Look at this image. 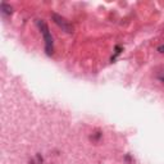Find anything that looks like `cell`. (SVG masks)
I'll return each mask as SVG.
<instances>
[{"label":"cell","instance_id":"obj_1","mask_svg":"<svg viewBox=\"0 0 164 164\" xmlns=\"http://www.w3.org/2000/svg\"><path fill=\"white\" fill-rule=\"evenodd\" d=\"M36 24L40 28L42 36H44V41H45V51L48 55H51L54 51V46H53V37H51V33L49 31L48 24L42 21V19H36Z\"/></svg>","mask_w":164,"mask_h":164},{"label":"cell","instance_id":"obj_2","mask_svg":"<svg viewBox=\"0 0 164 164\" xmlns=\"http://www.w3.org/2000/svg\"><path fill=\"white\" fill-rule=\"evenodd\" d=\"M51 18H53V21L55 22L57 26H59V27L62 28L63 31H65L67 33H72V32H73L72 24L68 22V21L64 18V17L59 15V14H57V13H53V14H51Z\"/></svg>","mask_w":164,"mask_h":164},{"label":"cell","instance_id":"obj_3","mask_svg":"<svg viewBox=\"0 0 164 164\" xmlns=\"http://www.w3.org/2000/svg\"><path fill=\"white\" fill-rule=\"evenodd\" d=\"M2 13L4 14V15H9V14H12V12H13V9H12V6L11 5H8L6 3H2Z\"/></svg>","mask_w":164,"mask_h":164},{"label":"cell","instance_id":"obj_4","mask_svg":"<svg viewBox=\"0 0 164 164\" xmlns=\"http://www.w3.org/2000/svg\"><path fill=\"white\" fill-rule=\"evenodd\" d=\"M155 77H157V80L164 85V67L159 68V69L157 71V73H155Z\"/></svg>","mask_w":164,"mask_h":164},{"label":"cell","instance_id":"obj_5","mask_svg":"<svg viewBox=\"0 0 164 164\" xmlns=\"http://www.w3.org/2000/svg\"><path fill=\"white\" fill-rule=\"evenodd\" d=\"M158 53L164 55V44H163V45H160V46H158Z\"/></svg>","mask_w":164,"mask_h":164}]
</instances>
